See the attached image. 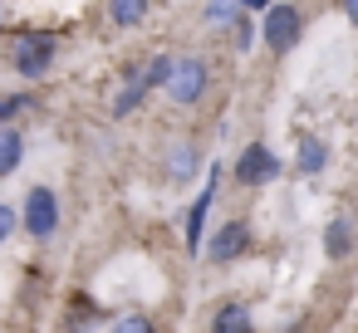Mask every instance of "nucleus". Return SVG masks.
<instances>
[{
    "mask_svg": "<svg viewBox=\"0 0 358 333\" xmlns=\"http://www.w3.org/2000/svg\"><path fill=\"white\" fill-rule=\"evenodd\" d=\"M20 230V211L15 206H6V201H0V245H6L10 235Z\"/></svg>",
    "mask_w": 358,
    "mask_h": 333,
    "instance_id": "nucleus-18",
    "label": "nucleus"
},
{
    "mask_svg": "<svg viewBox=\"0 0 358 333\" xmlns=\"http://www.w3.org/2000/svg\"><path fill=\"white\" fill-rule=\"evenodd\" d=\"M231 30H236V50H250V45H255V25H250V20H236Z\"/></svg>",
    "mask_w": 358,
    "mask_h": 333,
    "instance_id": "nucleus-19",
    "label": "nucleus"
},
{
    "mask_svg": "<svg viewBox=\"0 0 358 333\" xmlns=\"http://www.w3.org/2000/svg\"><path fill=\"white\" fill-rule=\"evenodd\" d=\"M241 10H270V0H236Z\"/></svg>",
    "mask_w": 358,
    "mask_h": 333,
    "instance_id": "nucleus-21",
    "label": "nucleus"
},
{
    "mask_svg": "<svg viewBox=\"0 0 358 333\" xmlns=\"http://www.w3.org/2000/svg\"><path fill=\"white\" fill-rule=\"evenodd\" d=\"M10 59H15L20 79H45V74H50V64H55V35H45V30H35V35H20Z\"/></svg>",
    "mask_w": 358,
    "mask_h": 333,
    "instance_id": "nucleus-4",
    "label": "nucleus"
},
{
    "mask_svg": "<svg viewBox=\"0 0 358 333\" xmlns=\"http://www.w3.org/2000/svg\"><path fill=\"white\" fill-rule=\"evenodd\" d=\"M103 6H108V20H113L118 30H133V25L148 20V6H152V0H103Z\"/></svg>",
    "mask_w": 358,
    "mask_h": 333,
    "instance_id": "nucleus-14",
    "label": "nucleus"
},
{
    "mask_svg": "<svg viewBox=\"0 0 358 333\" xmlns=\"http://www.w3.org/2000/svg\"><path fill=\"white\" fill-rule=\"evenodd\" d=\"M167 74H172V54H157V59H148V64H143L148 89H167Z\"/></svg>",
    "mask_w": 358,
    "mask_h": 333,
    "instance_id": "nucleus-15",
    "label": "nucleus"
},
{
    "mask_svg": "<svg viewBox=\"0 0 358 333\" xmlns=\"http://www.w3.org/2000/svg\"><path fill=\"white\" fill-rule=\"evenodd\" d=\"M25 162V133L20 128H0V177H15Z\"/></svg>",
    "mask_w": 358,
    "mask_h": 333,
    "instance_id": "nucleus-12",
    "label": "nucleus"
},
{
    "mask_svg": "<svg viewBox=\"0 0 358 333\" xmlns=\"http://www.w3.org/2000/svg\"><path fill=\"white\" fill-rule=\"evenodd\" d=\"M20 225H25L30 240H50V235L59 230V196H55V186H30V191H25Z\"/></svg>",
    "mask_w": 358,
    "mask_h": 333,
    "instance_id": "nucleus-2",
    "label": "nucleus"
},
{
    "mask_svg": "<svg viewBox=\"0 0 358 333\" xmlns=\"http://www.w3.org/2000/svg\"><path fill=\"white\" fill-rule=\"evenodd\" d=\"M108 333H157V323H152L148 313H118Z\"/></svg>",
    "mask_w": 358,
    "mask_h": 333,
    "instance_id": "nucleus-16",
    "label": "nucleus"
},
{
    "mask_svg": "<svg viewBox=\"0 0 358 333\" xmlns=\"http://www.w3.org/2000/svg\"><path fill=\"white\" fill-rule=\"evenodd\" d=\"M299 35H304V15H299L294 6H270V10H265L260 40H265L275 54H289V50L299 45Z\"/></svg>",
    "mask_w": 358,
    "mask_h": 333,
    "instance_id": "nucleus-3",
    "label": "nucleus"
},
{
    "mask_svg": "<svg viewBox=\"0 0 358 333\" xmlns=\"http://www.w3.org/2000/svg\"><path fill=\"white\" fill-rule=\"evenodd\" d=\"M206 89H211L206 59H201V54H177V59H172V74H167V98H172L177 108H192V103L206 98Z\"/></svg>",
    "mask_w": 358,
    "mask_h": 333,
    "instance_id": "nucleus-1",
    "label": "nucleus"
},
{
    "mask_svg": "<svg viewBox=\"0 0 358 333\" xmlns=\"http://www.w3.org/2000/svg\"><path fill=\"white\" fill-rule=\"evenodd\" d=\"M162 172H167V182H172V186H187V182L201 172V147H196V142H187V138L167 142V152H162Z\"/></svg>",
    "mask_w": 358,
    "mask_h": 333,
    "instance_id": "nucleus-8",
    "label": "nucleus"
},
{
    "mask_svg": "<svg viewBox=\"0 0 358 333\" xmlns=\"http://www.w3.org/2000/svg\"><path fill=\"white\" fill-rule=\"evenodd\" d=\"M30 108V94H10V98H0V128H10V118L15 113H25Z\"/></svg>",
    "mask_w": 358,
    "mask_h": 333,
    "instance_id": "nucleus-17",
    "label": "nucleus"
},
{
    "mask_svg": "<svg viewBox=\"0 0 358 333\" xmlns=\"http://www.w3.org/2000/svg\"><path fill=\"white\" fill-rule=\"evenodd\" d=\"M294 167H299V177H319V172L329 167V142H319V138H299V157H294Z\"/></svg>",
    "mask_w": 358,
    "mask_h": 333,
    "instance_id": "nucleus-13",
    "label": "nucleus"
},
{
    "mask_svg": "<svg viewBox=\"0 0 358 333\" xmlns=\"http://www.w3.org/2000/svg\"><path fill=\"white\" fill-rule=\"evenodd\" d=\"M216 182H221V167L206 172V191L187 211V255H201L206 250V216H211V201H216Z\"/></svg>",
    "mask_w": 358,
    "mask_h": 333,
    "instance_id": "nucleus-7",
    "label": "nucleus"
},
{
    "mask_svg": "<svg viewBox=\"0 0 358 333\" xmlns=\"http://www.w3.org/2000/svg\"><path fill=\"white\" fill-rule=\"evenodd\" d=\"M353 245H358V221L353 216H334L329 225H324V260H348L353 255Z\"/></svg>",
    "mask_w": 358,
    "mask_h": 333,
    "instance_id": "nucleus-9",
    "label": "nucleus"
},
{
    "mask_svg": "<svg viewBox=\"0 0 358 333\" xmlns=\"http://www.w3.org/2000/svg\"><path fill=\"white\" fill-rule=\"evenodd\" d=\"M148 94H152V89H148L143 69H128V74H123V89H118V94H113V103H108V113H113V118H128Z\"/></svg>",
    "mask_w": 358,
    "mask_h": 333,
    "instance_id": "nucleus-10",
    "label": "nucleus"
},
{
    "mask_svg": "<svg viewBox=\"0 0 358 333\" xmlns=\"http://www.w3.org/2000/svg\"><path fill=\"white\" fill-rule=\"evenodd\" d=\"M211 333H255V313L241 299H231V304H221L211 313Z\"/></svg>",
    "mask_w": 358,
    "mask_h": 333,
    "instance_id": "nucleus-11",
    "label": "nucleus"
},
{
    "mask_svg": "<svg viewBox=\"0 0 358 333\" xmlns=\"http://www.w3.org/2000/svg\"><path fill=\"white\" fill-rule=\"evenodd\" d=\"M338 6H343V20H348V25H358V0H338Z\"/></svg>",
    "mask_w": 358,
    "mask_h": 333,
    "instance_id": "nucleus-20",
    "label": "nucleus"
},
{
    "mask_svg": "<svg viewBox=\"0 0 358 333\" xmlns=\"http://www.w3.org/2000/svg\"><path fill=\"white\" fill-rule=\"evenodd\" d=\"M245 250H250V225H245V221H226V225H216V230L206 235V250H201V255H206L211 265H236Z\"/></svg>",
    "mask_w": 358,
    "mask_h": 333,
    "instance_id": "nucleus-6",
    "label": "nucleus"
},
{
    "mask_svg": "<svg viewBox=\"0 0 358 333\" xmlns=\"http://www.w3.org/2000/svg\"><path fill=\"white\" fill-rule=\"evenodd\" d=\"M211 6H226V0H211Z\"/></svg>",
    "mask_w": 358,
    "mask_h": 333,
    "instance_id": "nucleus-22",
    "label": "nucleus"
},
{
    "mask_svg": "<svg viewBox=\"0 0 358 333\" xmlns=\"http://www.w3.org/2000/svg\"><path fill=\"white\" fill-rule=\"evenodd\" d=\"M280 172H285V162H280L265 142H250V147L236 157V182H241V186H270Z\"/></svg>",
    "mask_w": 358,
    "mask_h": 333,
    "instance_id": "nucleus-5",
    "label": "nucleus"
}]
</instances>
